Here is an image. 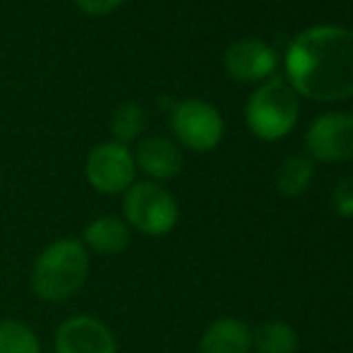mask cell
Returning <instances> with one entry per match:
<instances>
[{"instance_id": "cell-10", "label": "cell", "mask_w": 353, "mask_h": 353, "mask_svg": "<svg viewBox=\"0 0 353 353\" xmlns=\"http://www.w3.org/2000/svg\"><path fill=\"white\" fill-rule=\"evenodd\" d=\"M132 154H135L137 171H142L147 176V181L154 183L173 181L183 168L181 149L168 137H144Z\"/></svg>"}, {"instance_id": "cell-12", "label": "cell", "mask_w": 353, "mask_h": 353, "mask_svg": "<svg viewBox=\"0 0 353 353\" xmlns=\"http://www.w3.org/2000/svg\"><path fill=\"white\" fill-rule=\"evenodd\" d=\"M252 330L238 317H219L200 336L197 353H250Z\"/></svg>"}, {"instance_id": "cell-18", "label": "cell", "mask_w": 353, "mask_h": 353, "mask_svg": "<svg viewBox=\"0 0 353 353\" xmlns=\"http://www.w3.org/2000/svg\"><path fill=\"white\" fill-rule=\"evenodd\" d=\"M334 210L341 216H353V188L351 185H339L334 192Z\"/></svg>"}, {"instance_id": "cell-1", "label": "cell", "mask_w": 353, "mask_h": 353, "mask_svg": "<svg viewBox=\"0 0 353 353\" xmlns=\"http://www.w3.org/2000/svg\"><path fill=\"white\" fill-rule=\"evenodd\" d=\"M288 84L312 101L332 103L353 97V32L336 24L310 27L286 53Z\"/></svg>"}, {"instance_id": "cell-14", "label": "cell", "mask_w": 353, "mask_h": 353, "mask_svg": "<svg viewBox=\"0 0 353 353\" xmlns=\"http://www.w3.org/2000/svg\"><path fill=\"white\" fill-rule=\"evenodd\" d=\"M312 173H315V166L307 157H301V154H293L286 161L279 166V173H276V190L281 192L283 197H298L307 190V185L312 183Z\"/></svg>"}, {"instance_id": "cell-16", "label": "cell", "mask_w": 353, "mask_h": 353, "mask_svg": "<svg viewBox=\"0 0 353 353\" xmlns=\"http://www.w3.org/2000/svg\"><path fill=\"white\" fill-rule=\"evenodd\" d=\"M0 353H41L37 332L19 320L0 322Z\"/></svg>"}, {"instance_id": "cell-13", "label": "cell", "mask_w": 353, "mask_h": 353, "mask_svg": "<svg viewBox=\"0 0 353 353\" xmlns=\"http://www.w3.org/2000/svg\"><path fill=\"white\" fill-rule=\"evenodd\" d=\"M298 334L288 322L270 320L252 332V351L255 353H296Z\"/></svg>"}, {"instance_id": "cell-2", "label": "cell", "mask_w": 353, "mask_h": 353, "mask_svg": "<svg viewBox=\"0 0 353 353\" xmlns=\"http://www.w3.org/2000/svg\"><path fill=\"white\" fill-rule=\"evenodd\" d=\"M89 252L79 238H58L34 257L29 283L39 301H70L89 279Z\"/></svg>"}, {"instance_id": "cell-8", "label": "cell", "mask_w": 353, "mask_h": 353, "mask_svg": "<svg viewBox=\"0 0 353 353\" xmlns=\"http://www.w3.org/2000/svg\"><path fill=\"white\" fill-rule=\"evenodd\" d=\"M53 353H118L116 334L94 315H72L58 325Z\"/></svg>"}, {"instance_id": "cell-11", "label": "cell", "mask_w": 353, "mask_h": 353, "mask_svg": "<svg viewBox=\"0 0 353 353\" xmlns=\"http://www.w3.org/2000/svg\"><path fill=\"white\" fill-rule=\"evenodd\" d=\"M132 231L123 216L116 214H101V216H94L92 221L84 226L82 231V245L87 248L89 255H103V257H113V255H123L130 245Z\"/></svg>"}, {"instance_id": "cell-15", "label": "cell", "mask_w": 353, "mask_h": 353, "mask_svg": "<svg viewBox=\"0 0 353 353\" xmlns=\"http://www.w3.org/2000/svg\"><path fill=\"white\" fill-rule=\"evenodd\" d=\"M144 125H147V116H144L140 103L135 101H125L116 106V111L111 113V123H108L113 142L128 144V147H130V142L140 140Z\"/></svg>"}, {"instance_id": "cell-5", "label": "cell", "mask_w": 353, "mask_h": 353, "mask_svg": "<svg viewBox=\"0 0 353 353\" xmlns=\"http://www.w3.org/2000/svg\"><path fill=\"white\" fill-rule=\"evenodd\" d=\"M84 176L92 190L101 195H123L137 178L135 154L128 144L113 140L97 144L84 163Z\"/></svg>"}, {"instance_id": "cell-3", "label": "cell", "mask_w": 353, "mask_h": 353, "mask_svg": "<svg viewBox=\"0 0 353 353\" xmlns=\"http://www.w3.org/2000/svg\"><path fill=\"white\" fill-rule=\"evenodd\" d=\"M301 116L298 94L283 79H270L252 92L245 106V123L257 140L276 142L296 128Z\"/></svg>"}, {"instance_id": "cell-7", "label": "cell", "mask_w": 353, "mask_h": 353, "mask_svg": "<svg viewBox=\"0 0 353 353\" xmlns=\"http://www.w3.org/2000/svg\"><path fill=\"white\" fill-rule=\"evenodd\" d=\"M305 147L322 163L353 159V113H325L307 128Z\"/></svg>"}, {"instance_id": "cell-4", "label": "cell", "mask_w": 353, "mask_h": 353, "mask_svg": "<svg viewBox=\"0 0 353 353\" xmlns=\"http://www.w3.org/2000/svg\"><path fill=\"white\" fill-rule=\"evenodd\" d=\"M178 210L176 197L171 190L154 181H135L123 192V221L149 238L168 236L178 226Z\"/></svg>"}, {"instance_id": "cell-17", "label": "cell", "mask_w": 353, "mask_h": 353, "mask_svg": "<svg viewBox=\"0 0 353 353\" xmlns=\"http://www.w3.org/2000/svg\"><path fill=\"white\" fill-rule=\"evenodd\" d=\"M125 0H74L79 10L89 17H101V14H108L113 10H118Z\"/></svg>"}, {"instance_id": "cell-6", "label": "cell", "mask_w": 353, "mask_h": 353, "mask_svg": "<svg viewBox=\"0 0 353 353\" xmlns=\"http://www.w3.org/2000/svg\"><path fill=\"white\" fill-rule=\"evenodd\" d=\"M171 130L183 147L192 152H212L223 140V118L212 103L185 99L173 103Z\"/></svg>"}, {"instance_id": "cell-9", "label": "cell", "mask_w": 353, "mask_h": 353, "mask_svg": "<svg viewBox=\"0 0 353 353\" xmlns=\"http://www.w3.org/2000/svg\"><path fill=\"white\" fill-rule=\"evenodd\" d=\"M276 51L260 39H241L223 53L226 72L238 82H257L276 70Z\"/></svg>"}]
</instances>
